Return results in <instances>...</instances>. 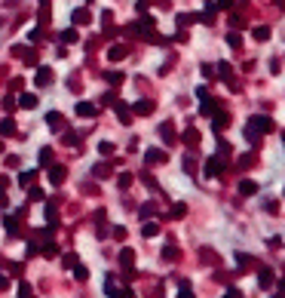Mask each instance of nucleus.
Wrapping results in <instances>:
<instances>
[{
    "label": "nucleus",
    "instance_id": "obj_1",
    "mask_svg": "<svg viewBox=\"0 0 285 298\" xmlns=\"http://www.w3.org/2000/svg\"><path fill=\"white\" fill-rule=\"evenodd\" d=\"M49 83H52V68H46V65H37L34 86H37V89H43V86H49Z\"/></svg>",
    "mask_w": 285,
    "mask_h": 298
},
{
    "label": "nucleus",
    "instance_id": "obj_2",
    "mask_svg": "<svg viewBox=\"0 0 285 298\" xmlns=\"http://www.w3.org/2000/svg\"><path fill=\"white\" fill-rule=\"evenodd\" d=\"M89 22H92V16H89L86 7H77V10L71 13V25H74V28H86Z\"/></svg>",
    "mask_w": 285,
    "mask_h": 298
},
{
    "label": "nucleus",
    "instance_id": "obj_3",
    "mask_svg": "<svg viewBox=\"0 0 285 298\" xmlns=\"http://www.w3.org/2000/svg\"><path fill=\"white\" fill-rule=\"evenodd\" d=\"M113 111H117V120L123 123V126L132 123V105H126V102H113Z\"/></svg>",
    "mask_w": 285,
    "mask_h": 298
},
{
    "label": "nucleus",
    "instance_id": "obj_4",
    "mask_svg": "<svg viewBox=\"0 0 285 298\" xmlns=\"http://www.w3.org/2000/svg\"><path fill=\"white\" fill-rule=\"evenodd\" d=\"M74 114H77V117H86V120H92V117L98 114V108H95L92 102H77V105H74Z\"/></svg>",
    "mask_w": 285,
    "mask_h": 298
},
{
    "label": "nucleus",
    "instance_id": "obj_5",
    "mask_svg": "<svg viewBox=\"0 0 285 298\" xmlns=\"http://www.w3.org/2000/svg\"><path fill=\"white\" fill-rule=\"evenodd\" d=\"M65 178H68V166H62V163H49V184H55V188H59Z\"/></svg>",
    "mask_w": 285,
    "mask_h": 298
},
{
    "label": "nucleus",
    "instance_id": "obj_6",
    "mask_svg": "<svg viewBox=\"0 0 285 298\" xmlns=\"http://www.w3.org/2000/svg\"><path fill=\"white\" fill-rule=\"evenodd\" d=\"M46 126L52 132H62L65 129V114H62V111H49V114H46Z\"/></svg>",
    "mask_w": 285,
    "mask_h": 298
},
{
    "label": "nucleus",
    "instance_id": "obj_7",
    "mask_svg": "<svg viewBox=\"0 0 285 298\" xmlns=\"http://www.w3.org/2000/svg\"><path fill=\"white\" fill-rule=\"evenodd\" d=\"M166 151H159V147H150V151H144V163L147 166H156V163H166Z\"/></svg>",
    "mask_w": 285,
    "mask_h": 298
},
{
    "label": "nucleus",
    "instance_id": "obj_8",
    "mask_svg": "<svg viewBox=\"0 0 285 298\" xmlns=\"http://www.w3.org/2000/svg\"><path fill=\"white\" fill-rule=\"evenodd\" d=\"M129 56V46L126 43H113V46H107V59L110 62H123Z\"/></svg>",
    "mask_w": 285,
    "mask_h": 298
},
{
    "label": "nucleus",
    "instance_id": "obj_9",
    "mask_svg": "<svg viewBox=\"0 0 285 298\" xmlns=\"http://www.w3.org/2000/svg\"><path fill=\"white\" fill-rule=\"evenodd\" d=\"M16 132H19V126H16V120H13V114L0 120V138H13Z\"/></svg>",
    "mask_w": 285,
    "mask_h": 298
},
{
    "label": "nucleus",
    "instance_id": "obj_10",
    "mask_svg": "<svg viewBox=\"0 0 285 298\" xmlns=\"http://www.w3.org/2000/svg\"><path fill=\"white\" fill-rule=\"evenodd\" d=\"M153 108H156V105H153L150 98H141V102H135V105H132V114L147 117V114H153Z\"/></svg>",
    "mask_w": 285,
    "mask_h": 298
},
{
    "label": "nucleus",
    "instance_id": "obj_11",
    "mask_svg": "<svg viewBox=\"0 0 285 298\" xmlns=\"http://www.w3.org/2000/svg\"><path fill=\"white\" fill-rule=\"evenodd\" d=\"M37 105H40L37 92H22V95H19V108H25V111H34Z\"/></svg>",
    "mask_w": 285,
    "mask_h": 298
},
{
    "label": "nucleus",
    "instance_id": "obj_12",
    "mask_svg": "<svg viewBox=\"0 0 285 298\" xmlns=\"http://www.w3.org/2000/svg\"><path fill=\"white\" fill-rule=\"evenodd\" d=\"M59 37H62V43H77V40H80V31H77V28L71 25V28H65V31H62Z\"/></svg>",
    "mask_w": 285,
    "mask_h": 298
},
{
    "label": "nucleus",
    "instance_id": "obj_13",
    "mask_svg": "<svg viewBox=\"0 0 285 298\" xmlns=\"http://www.w3.org/2000/svg\"><path fill=\"white\" fill-rule=\"evenodd\" d=\"M110 172H113V163H95V169H92L95 178H110Z\"/></svg>",
    "mask_w": 285,
    "mask_h": 298
},
{
    "label": "nucleus",
    "instance_id": "obj_14",
    "mask_svg": "<svg viewBox=\"0 0 285 298\" xmlns=\"http://www.w3.org/2000/svg\"><path fill=\"white\" fill-rule=\"evenodd\" d=\"M0 105H4V111H7V114H13V111L19 108V98H16V92H7Z\"/></svg>",
    "mask_w": 285,
    "mask_h": 298
},
{
    "label": "nucleus",
    "instance_id": "obj_15",
    "mask_svg": "<svg viewBox=\"0 0 285 298\" xmlns=\"http://www.w3.org/2000/svg\"><path fill=\"white\" fill-rule=\"evenodd\" d=\"M28 200H31V203H40V200H46L43 188H37V184H28Z\"/></svg>",
    "mask_w": 285,
    "mask_h": 298
},
{
    "label": "nucleus",
    "instance_id": "obj_16",
    "mask_svg": "<svg viewBox=\"0 0 285 298\" xmlns=\"http://www.w3.org/2000/svg\"><path fill=\"white\" fill-rule=\"evenodd\" d=\"M104 80H107L110 86H120L126 77H123V71H104Z\"/></svg>",
    "mask_w": 285,
    "mask_h": 298
},
{
    "label": "nucleus",
    "instance_id": "obj_17",
    "mask_svg": "<svg viewBox=\"0 0 285 298\" xmlns=\"http://www.w3.org/2000/svg\"><path fill=\"white\" fill-rule=\"evenodd\" d=\"M40 255H43V258H55V255H59V246H55L52 240H43V249H40Z\"/></svg>",
    "mask_w": 285,
    "mask_h": 298
},
{
    "label": "nucleus",
    "instance_id": "obj_18",
    "mask_svg": "<svg viewBox=\"0 0 285 298\" xmlns=\"http://www.w3.org/2000/svg\"><path fill=\"white\" fill-rule=\"evenodd\" d=\"M71 271H74V277H77L80 283H86V280H89V268H86V265H80V262H77Z\"/></svg>",
    "mask_w": 285,
    "mask_h": 298
},
{
    "label": "nucleus",
    "instance_id": "obj_19",
    "mask_svg": "<svg viewBox=\"0 0 285 298\" xmlns=\"http://www.w3.org/2000/svg\"><path fill=\"white\" fill-rule=\"evenodd\" d=\"M62 144H68V147H77V144H80V135H77L74 129H65V135H62Z\"/></svg>",
    "mask_w": 285,
    "mask_h": 298
},
{
    "label": "nucleus",
    "instance_id": "obj_20",
    "mask_svg": "<svg viewBox=\"0 0 285 298\" xmlns=\"http://www.w3.org/2000/svg\"><path fill=\"white\" fill-rule=\"evenodd\" d=\"M37 163H40V166H49V163H52V147H40Z\"/></svg>",
    "mask_w": 285,
    "mask_h": 298
},
{
    "label": "nucleus",
    "instance_id": "obj_21",
    "mask_svg": "<svg viewBox=\"0 0 285 298\" xmlns=\"http://www.w3.org/2000/svg\"><path fill=\"white\" fill-rule=\"evenodd\" d=\"M120 265H123V268H132V265H135V252H132V249H123V252H120Z\"/></svg>",
    "mask_w": 285,
    "mask_h": 298
},
{
    "label": "nucleus",
    "instance_id": "obj_22",
    "mask_svg": "<svg viewBox=\"0 0 285 298\" xmlns=\"http://www.w3.org/2000/svg\"><path fill=\"white\" fill-rule=\"evenodd\" d=\"M46 221H49V225L55 228V221H59V209H55V200H49V203H46Z\"/></svg>",
    "mask_w": 285,
    "mask_h": 298
},
{
    "label": "nucleus",
    "instance_id": "obj_23",
    "mask_svg": "<svg viewBox=\"0 0 285 298\" xmlns=\"http://www.w3.org/2000/svg\"><path fill=\"white\" fill-rule=\"evenodd\" d=\"M159 135L166 138V144H175V132H172V123H162V126H159Z\"/></svg>",
    "mask_w": 285,
    "mask_h": 298
},
{
    "label": "nucleus",
    "instance_id": "obj_24",
    "mask_svg": "<svg viewBox=\"0 0 285 298\" xmlns=\"http://www.w3.org/2000/svg\"><path fill=\"white\" fill-rule=\"evenodd\" d=\"M22 59H25V65H28V68H34V65L40 62V56H37V49H25V53H22Z\"/></svg>",
    "mask_w": 285,
    "mask_h": 298
},
{
    "label": "nucleus",
    "instance_id": "obj_25",
    "mask_svg": "<svg viewBox=\"0 0 285 298\" xmlns=\"http://www.w3.org/2000/svg\"><path fill=\"white\" fill-rule=\"evenodd\" d=\"M34 178H37V169H28V172H22V175H19V184H22V188H28Z\"/></svg>",
    "mask_w": 285,
    "mask_h": 298
},
{
    "label": "nucleus",
    "instance_id": "obj_26",
    "mask_svg": "<svg viewBox=\"0 0 285 298\" xmlns=\"http://www.w3.org/2000/svg\"><path fill=\"white\" fill-rule=\"evenodd\" d=\"M196 19H199V16H190V13H178V19H175V22H178V28H187V25H190V22H196Z\"/></svg>",
    "mask_w": 285,
    "mask_h": 298
},
{
    "label": "nucleus",
    "instance_id": "obj_27",
    "mask_svg": "<svg viewBox=\"0 0 285 298\" xmlns=\"http://www.w3.org/2000/svg\"><path fill=\"white\" fill-rule=\"evenodd\" d=\"M252 126H255V129H264V132H270V129H273V123H270L267 117H255V120H252Z\"/></svg>",
    "mask_w": 285,
    "mask_h": 298
},
{
    "label": "nucleus",
    "instance_id": "obj_28",
    "mask_svg": "<svg viewBox=\"0 0 285 298\" xmlns=\"http://www.w3.org/2000/svg\"><path fill=\"white\" fill-rule=\"evenodd\" d=\"M218 172H221V160H218V157H212V160L206 163V175H218Z\"/></svg>",
    "mask_w": 285,
    "mask_h": 298
},
{
    "label": "nucleus",
    "instance_id": "obj_29",
    "mask_svg": "<svg viewBox=\"0 0 285 298\" xmlns=\"http://www.w3.org/2000/svg\"><path fill=\"white\" fill-rule=\"evenodd\" d=\"M22 271H25L22 262H10V265H7V274H10V277H22Z\"/></svg>",
    "mask_w": 285,
    "mask_h": 298
},
{
    "label": "nucleus",
    "instance_id": "obj_30",
    "mask_svg": "<svg viewBox=\"0 0 285 298\" xmlns=\"http://www.w3.org/2000/svg\"><path fill=\"white\" fill-rule=\"evenodd\" d=\"M16 295H19V298H31V295H34L31 283H25V280H22V283H19V289H16Z\"/></svg>",
    "mask_w": 285,
    "mask_h": 298
},
{
    "label": "nucleus",
    "instance_id": "obj_31",
    "mask_svg": "<svg viewBox=\"0 0 285 298\" xmlns=\"http://www.w3.org/2000/svg\"><path fill=\"white\" fill-rule=\"evenodd\" d=\"M98 154H101V157H110V154H113V141H107V138L98 141Z\"/></svg>",
    "mask_w": 285,
    "mask_h": 298
},
{
    "label": "nucleus",
    "instance_id": "obj_32",
    "mask_svg": "<svg viewBox=\"0 0 285 298\" xmlns=\"http://www.w3.org/2000/svg\"><path fill=\"white\" fill-rule=\"evenodd\" d=\"M132 181H135V178H132V172H123V175L117 178V184H120V191H126V188H129Z\"/></svg>",
    "mask_w": 285,
    "mask_h": 298
},
{
    "label": "nucleus",
    "instance_id": "obj_33",
    "mask_svg": "<svg viewBox=\"0 0 285 298\" xmlns=\"http://www.w3.org/2000/svg\"><path fill=\"white\" fill-rule=\"evenodd\" d=\"M74 265H77V255H74V252H68V255H62V268H65V271H71Z\"/></svg>",
    "mask_w": 285,
    "mask_h": 298
},
{
    "label": "nucleus",
    "instance_id": "obj_34",
    "mask_svg": "<svg viewBox=\"0 0 285 298\" xmlns=\"http://www.w3.org/2000/svg\"><path fill=\"white\" fill-rule=\"evenodd\" d=\"M141 234H144V237H156V234H159V225H153V221H147V225L141 228Z\"/></svg>",
    "mask_w": 285,
    "mask_h": 298
},
{
    "label": "nucleus",
    "instance_id": "obj_35",
    "mask_svg": "<svg viewBox=\"0 0 285 298\" xmlns=\"http://www.w3.org/2000/svg\"><path fill=\"white\" fill-rule=\"evenodd\" d=\"M113 102H117V92H113V89H107V92L101 95V105L107 108V105H113Z\"/></svg>",
    "mask_w": 285,
    "mask_h": 298
},
{
    "label": "nucleus",
    "instance_id": "obj_36",
    "mask_svg": "<svg viewBox=\"0 0 285 298\" xmlns=\"http://www.w3.org/2000/svg\"><path fill=\"white\" fill-rule=\"evenodd\" d=\"M184 141H187V144H196V141H199V132H196V129H187V132H184Z\"/></svg>",
    "mask_w": 285,
    "mask_h": 298
},
{
    "label": "nucleus",
    "instance_id": "obj_37",
    "mask_svg": "<svg viewBox=\"0 0 285 298\" xmlns=\"http://www.w3.org/2000/svg\"><path fill=\"white\" fill-rule=\"evenodd\" d=\"M153 212H156L153 203H144V206H141V218H153Z\"/></svg>",
    "mask_w": 285,
    "mask_h": 298
},
{
    "label": "nucleus",
    "instance_id": "obj_38",
    "mask_svg": "<svg viewBox=\"0 0 285 298\" xmlns=\"http://www.w3.org/2000/svg\"><path fill=\"white\" fill-rule=\"evenodd\" d=\"M40 37H43V31H40V28H31V31H28V40H31V43H37Z\"/></svg>",
    "mask_w": 285,
    "mask_h": 298
},
{
    "label": "nucleus",
    "instance_id": "obj_39",
    "mask_svg": "<svg viewBox=\"0 0 285 298\" xmlns=\"http://www.w3.org/2000/svg\"><path fill=\"white\" fill-rule=\"evenodd\" d=\"M22 86H25V80H22V77H13V80H10V92H19Z\"/></svg>",
    "mask_w": 285,
    "mask_h": 298
},
{
    "label": "nucleus",
    "instance_id": "obj_40",
    "mask_svg": "<svg viewBox=\"0 0 285 298\" xmlns=\"http://www.w3.org/2000/svg\"><path fill=\"white\" fill-rule=\"evenodd\" d=\"M13 286V280H10V274H0V292H7Z\"/></svg>",
    "mask_w": 285,
    "mask_h": 298
},
{
    "label": "nucleus",
    "instance_id": "obj_41",
    "mask_svg": "<svg viewBox=\"0 0 285 298\" xmlns=\"http://www.w3.org/2000/svg\"><path fill=\"white\" fill-rule=\"evenodd\" d=\"M0 209H10V194L0 188Z\"/></svg>",
    "mask_w": 285,
    "mask_h": 298
},
{
    "label": "nucleus",
    "instance_id": "obj_42",
    "mask_svg": "<svg viewBox=\"0 0 285 298\" xmlns=\"http://www.w3.org/2000/svg\"><path fill=\"white\" fill-rule=\"evenodd\" d=\"M4 163H7L10 169H16V166H19V157H16V154H7V157H4Z\"/></svg>",
    "mask_w": 285,
    "mask_h": 298
},
{
    "label": "nucleus",
    "instance_id": "obj_43",
    "mask_svg": "<svg viewBox=\"0 0 285 298\" xmlns=\"http://www.w3.org/2000/svg\"><path fill=\"white\" fill-rule=\"evenodd\" d=\"M184 212H187V206H184V203H178V206H172V218H181Z\"/></svg>",
    "mask_w": 285,
    "mask_h": 298
},
{
    "label": "nucleus",
    "instance_id": "obj_44",
    "mask_svg": "<svg viewBox=\"0 0 285 298\" xmlns=\"http://www.w3.org/2000/svg\"><path fill=\"white\" fill-rule=\"evenodd\" d=\"M239 191H242V194H255V184H252V181H242Z\"/></svg>",
    "mask_w": 285,
    "mask_h": 298
},
{
    "label": "nucleus",
    "instance_id": "obj_45",
    "mask_svg": "<svg viewBox=\"0 0 285 298\" xmlns=\"http://www.w3.org/2000/svg\"><path fill=\"white\" fill-rule=\"evenodd\" d=\"M255 37H258V40H267V37H270V28H255Z\"/></svg>",
    "mask_w": 285,
    "mask_h": 298
},
{
    "label": "nucleus",
    "instance_id": "obj_46",
    "mask_svg": "<svg viewBox=\"0 0 285 298\" xmlns=\"http://www.w3.org/2000/svg\"><path fill=\"white\" fill-rule=\"evenodd\" d=\"M218 71H221V77H224V80H230V65H227V62H221Z\"/></svg>",
    "mask_w": 285,
    "mask_h": 298
},
{
    "label": "nucleus",
    "instance_id": "obj_47",
    "mask_svg": "<svg viewBox=\"0 0 285 298\" xmlns=\"http://www.w3.org/2000/svg\"><path fill=\"white\" fill-rule=\"evenodd\" d=\"M227 43H230V46H242V37H239V34H230Z\"/></svg>",
    "mask_w": 285,
    "mask_h": 298
},
{
    "label": "nucleus",
    "instance_id": "obj_48",
    "mask_svg": "<svg viewBox=\"0 0 285 298\" xmlns=\"http://www.w3.org/2000/svg\"><path fill=\"white\" fill-rule=\"evenodd\" d=\"M110 22H113V13H110V10H104V13H101V25H110Z\"/></svg>",
    "mask_w": 285,
    "mask_h": 298
},
{
    "label": "nucleus",
    "instance_id": "obj_49",
    "mask_svg": "<svg viewBox=\"0 0 285 298\" xmlns=\"http://www.w3.org/2000/svg\"><path fill=\"white\" fill-rule=\"evenodd\" d=\"M113 237H117V240H126V228L117 225V228H113Z\"/></svg>",
    "mask_w": 285,
    "mask_h": 298
},
{
    "label": "nucleus",
    "instance_id": "obj_50",
    "mask_svg": "<svg viewBox=\"0 0 285 298\" xmlns=\"http://www.w3.org/2000/svg\"><path fill=\"white\" fill-rule=\"evenodd\" d=\"M215 7H218V10H230V7H233V0H218Z\"/></svg>",
    "mask_w": 285,
    "mask_h": 298
},
{
    "label": "nucleus",
    "instance_id": "obj_51",
    "mask_svg": "<svg viewBox=\"0 0 285 298\" xmlns=\"http://www.w3.org/2000/svg\"><path fill=\"white\" fill-rule=\"evenodd\" d=\"M22 53H25V46H22V43H19V46H13V49H10V56H16V59H19V56H22Z\"/></svg>",
    "mask_w": 285,
    "mask_h": 298
},
{
    "label": "nucleus",
    "instance_id": "obj_52",
    "mask_svg": "<svg viewBox=\"0 0 285 298\" xmlns=\"http://www.w3.org/2000/svg\"><path fill=\"white\" fill-rule=\"evenodd\" d=\"M7 184H10V178H7V175H0V188H7Z\"/></svg>",
    "mask_w": 285,
    "mask_h": 298
},
{
    "label": "nucleus",
    "instance_id": "obj_53",
    "mask_svg": "<svg viewBox=\"0 0 285 298\" xmlns=\"http://www.w3.org/2000/svg\"><path fill=\"white\" fill-rule=\"evenodd\" d=\"M147 4H150V0H138V10H147Z\"/></svg>",
    "mask_w": 285,
    "mask_h": 298
},
{
    "label": "nucleus",
    "instance_id": "obj_54",
    "mask_svg": "<svg viewBox=\"0 0 285 298\" xmlns=\"http://www.w3.org/2000/svg\"><path fill=\"white\" fill-rule=\"evenodd\" d=\"M224 298H239V292H227V295H224Z\"/></svg>",
    "mask_w": 285,
    "mask_h": 298
},
{
    "label": "nucleus",
    "instance_id": "obj_55",
    "mask_svg": "<svg viewBox=\"0 0 285 298\" xmlns=\"http://www.w3.org/2000/svg\"><path fill=\"white\" fill-rule=\"evenodd\" d=\"M0 154H4V138H0Z\"/></svg>",
    "mask_w": 285,
    "mask_h": 298
}]
</instances>
